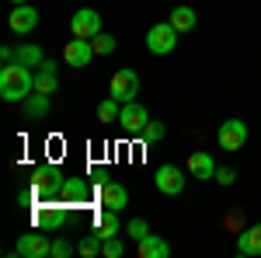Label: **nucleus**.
Instances as JSON below:
<instances>
[{"label": "nucleus", "instance_id": "6", "mask_svg": "<svg viewBox=\"0 0 261 258\" xmlns=\"http://www.w3.org/2000/svg\"><path fill=\"white\" fill-rule=\"evenodd\" d=\"M14 251L21 258H53V241L45 238L42 230H32V234H21Z\"/></svg>", "mask_w": 261, "mask_h": 258}, {"label": "nucleus", "instance_id": "31", "mask_svg": "<svg viewBox=\"0 0 261 258\" xmlns=\"http://www.w3.org/2000/svg\"><path fill=\"white\" fill-rule=\"evenodd\" d=\"M0 60H4V63H14V60H18V49L4 45V49H0Z\"/></svg>", "mask_w": 261, "mask_h": 258}, {"label": "nucleus", "instance_id": "2", "mask_svg": "<svg viewBox=\"0 0 261 258\" xmlns=\"http://www.w3.org/2000/svg\"><path fill=\"white\" fill-rule=\"evenodd\" d=\"M178 35L181 32L171 21H161V25H153V28L146 32V49H150L153 56H171L174 45H178Z\"/></svg>", "mask_w": 261, "mask_h": 258}, {"label": "nucleus", "instance_id": "4", "mask_svg": "<svg viewBox=\"0 0 261 258\" xmlns=\"http://www.w3.org/2000/svg\"><path fill=\"white\" fill-rule=\"evenodd\" d=\"M146 122H150V112L143 108L140 101H125L122 105V112H119V126L122 133H129V136H140L143 129H146Z\"/></svg>", "mask_w": 261, "mask_h": 258}, {"label": "nucleus", "instance_id": "23", "mask_svg": "<svg viewBox=\"0 0 261 258\" xmlns=\"http://www.w3.org/2000/svg\"><path fill=\"white\" fill-rule=\"evenodd\" d=\"M119 112H122V101H115L112 95L98 105V119L105 122V126H112V122H119Z\"/></svg>", "mask_w": 261, "mask_h": 258}, {"label": "nucleus", "instance_id": "20", "mask_svg": "<svg viewBox=\"0 0 261 258\" xmlns=\"http://www.w3.org/2000/svg\"><path fill=\"white\" fill-rule=\"evenodd\" d=\"M60 199L66 202V206H70V202H87V181L84 178H63Z\"/></svg>", "mask_w": 261, "mask_h": 258}, {"label": "nucleus", "instance_id": "26", "mask_svg": "<svg viewBox=\"0 0 261 258\" xmlns=\"http://www.w3.org/2000/svg\"><path fill=\"white\" fill-rule=\"evenodd\" d=\"M101 255H105V258H122V255H125V244L119 241V234L108 238V241H101Z\"/></svg>", "mask_w": 261, "mask_h": 258}, {"label": "nucleus", "instance_id": "9", "mask_svg": "<svg viewBox=\"0 0 261 258\" xmlns=\"http://www.w3.org/2000/svg\"><path fill=\"white\" fill-rule=\"evenodd\" d=\"M153 185L161 189L164 196H181V189H185V171H181L178 164H161L157 175H153Z\"/></svg>", "mask_w": 261, "mask_h": 258}, {"label": "nucleus", "instance_id": "24", "mask_svg": "<svg viewBox=\"0 0 261 258\" xmlns=\"http://www.w3.org/2000/svg\"><path fill=\"white\" fill-rule=\"evenodd\" d=\"M77 255H84V258H94V255H101V238L98 234H87V238L77 244Z\"/></svg>", "mask_w": 261, "mask_h": 258}, {"label": "nucleus", "instance_id": "19", "mask_svg": "<svg viewBox=\"0 0 261 258\" xmlns=\"http://www.w3.org/2000/svg\"><path fill=\"white\" fill-rule=\"evenodd\" d=\"M237 251H241V255H251V258L261 255V223L247 227L241 238H237Z\"/></svg>", "mask_w": 261, "mask_h": 258}, {"label": "nucleus", "instance_id": "5", "mask_svg": "<svg viewBox=\"0 0 261 258\" xmlns=\"http://www.w3.org/2000/svg\"><path fill=\"white\" fill-rule=\"evenodd\" d=\"M216 143H220V150H244V143H247V126L244 119H226L216 129Z\"/></svg>", "mask_w": 261, "mask_h": 258}, {"label": "nucleus", "instance_id": "1", "mask_svg": "<svg viewBox=\"0 0 261 258\" xmlns=\"http://www.w3.org/2000/svg\"><path fill=\"white\" fill-rule=\"evenodd\" d=\"M28 95H35V70L24 63H4L0 70V98L4 101H24Z\"/></svg>", "mask_w": 261, "mask_h": 258}, {"label": "nucleus", "instance_id": "14", "mask_svg": "<svg viewBox=\"0 0 261 258\" xmlns=\"http://www.w3.org/2000/svg\"><path fill=\"white\" fill-rule=\"evenodd\" d=\"M188 171H192V178H199V181H213L216 178V160L209 157L205 150H195L188 157Z\"/></svg>", "mask_w": 261, "mask_h": 258}, {"label": "nucleus", "instance_id": "21", "mask_svg": "<svg viewBox=\"0 0 261 258\" xmlns=\"http://www.w3.org/2000/svg\"><path fill=\"white\" fill-rule=\"evenodd\" d=\"M167 21H171L178 32H192V28L199 25V14H195L188 4H181V7H174V11H171V18H167Z\"/></svg>", "mask_w": 261, "mask_h": 258}, {"label": "nucleus", "instance_id": "13", "mask_svg": "<svg viewBox=\"0 0 261 258\" xmlns=\"http://www.w3.org/2000/svg\"><path fill=\"white\" fill-rule=\"evenodd\" d=\"M98 202L105 206V209H125L129 206V192H125V185L122 181H105L101 185V192H98Z\"/></svg>", "mask_w": 261, "mask_h": 258}, {"label": "nucleus", "instance_id": "29", "mask_svg": "<svg viewBox=\"0 0 261 258\" xmlns=\"http://www.w3.org/2000/svg\"><path fill=\"white\" fill-rule=\"evenodd\" d=\"M233 181H237L233 168H216V185H233Z\"/></svg>", "mask_w": 261, "mask_h": 258}, {"label": "nucleus", "instance_id": "32", "mask_svg": "<svg viewBox=\"0 0 261 258\" xmlns=\"http://www.w3.org/2000/svg\"><path fill=\"white\" fill-rule=\"evenodd\" d=\"M11 4H28V0H11Z\"/></svg>", "mask_w": 261, "mask_h": 258}, {"label": "nucleus", "instance_id": "18", "mask_svg": "<svg viewBox=\"0 0 261 258\" xmlns=\"http://www.w3.org/2000/svg\"><path fill=\"white\" fill-rule=\"evenodd\" d=\"M53 95H39V91H35V95H28V98L21 101V108H24V115H28V119L35 122V119H45V115H49V108H53Z\"/></svg>", "mask_w": 261, "mask_h": 258}, {"label": "nucleus", "instance_id": "17", "mask_svg": "<svg viewBox=\"0 0 261 258\" xmlns=\"http://www.w3.org/2000/svg\"><path fill=\"white\" fill-rule=\"evenodd\" d=\"M56 87H60V80H56V63L45 60L39 70H35V91H39V95H56Z\"/></svg>", "mask_w": 261, "mask_h": 258}, {"label": "nucleus", "instance_id": "11", "mask_svg": "<svg viewBox=\"0 0 261 258\" xmlns=\"http://www.w3.org/2000/svg\"><path fill=\"white\" fill-rule=\"evenodd\" d=\"M7 25H11L14 35H28V32L39 28V11H35L32 4H14V11H11Z\"/></svg>", "mask_w": 261, "mask_h": 258}, {"label": "nucleus", "instance_id": "7", "mask_svg": "<svg viewBox=\"0 0 261 258\" xmlns=\"http://www.w3.org/2000/svg\"><path fill=\"white\" fill-rule=\"evenodd\" d=\"M35 223L45 227V230H66V223H70V206L66 202H56V206H39L35 209Z\"/></svg>", "mask_w": 261, "mask_h": 258}, {"label": "nucleus", "instance_id": "27", "mask_svg": "<svg viewBox=\"0 0 261 258\" xmlns=\"http://www.w3.org/2000/svg\"><path fill=\"white\" fill-rule=\"evenodd\" d=\"M164 133H167V126H164V122H146V129H143L140 136L146 139V143H161Z\"/></svg>", "mask_w": 261, "mask_h": 258}, {"label": "nucleus", "instance_id": "25", "mask_svg": "<svg viewBox=\"0 0 261 258\" xmlns=\"http://www.w3.org/2000/svg\"><path fill=\"white\" fill-rule=\"evenodd\" d=\"M91 45H94V56H108V53H115V39H112V35H105V32L94 35Z\"/></svg>", "mask_w": 261, "mask_h": 258}, {"label": "nucleus", "instance_id": "28", "mask_svg": "<svg viewBox=\"0 0 261 258\" xmlns=\"http://www.w3.org/2000/svg\"><path fill=\"white\" fill-rule=\"evenodd\" d=\"M125 230H129V238H133V241H143L146 234H150V227H146V220H140V217L133 220V223H129Z\"/></svg>", "mask_w": 261, "mask_h": 258}, {"label": "nucleus", "instance_id": "12", "mask_svg": "<svg viewBox=\"0 0 261 258\" xmlns=\"http://www.w3.org/2000/svg\"><path fill=\"white\" fill-rule=\"evenodd\" d=\"M32 181H35V189L42 192H49V196H60V185H63V175L56 164H39L35 171H32Z\"/></svg>", "mask_w": 261, "mask_h": 258}, {"label": "nucleus", "instance_id": "30", "mask_svg": "<svg viewBox=\"0 0 261 258\" xmlns=\"http://www.w3.org/2000/svg\"><path fill=\"white\" fill-rule=\"evenodd\" d=\"M73 255V248H70V241H53V258H70Z\"/></svg>", "mask_w": 261, "mask_h": 258}, {"label": "nucleus", "instance_id": "22", "mask_svg": "<svg viewBox=\"0 0 261 258\" xmlns=\"http://www.w3.org/2000/svg\"><path fill=\"white\" fill-rule=\"evenodd\" d=\"M18 63L32 66V70H39L42 63H45V53H42L39 45H18Z\"/></svg>", "mask_w": 261, "mask_h": 258}, {"label": "nucleus", "instance_id": "8", "mask_svg": "<svg viewBox=\"0 0 261 258\" xmlns=\"http://www.w3.org/2000/svg\"><path fill=\"white\" fill-rule=\"evenodd\" d=\"M70 32H73V39H94V35H101V14L91 11V7H81L73 14V21H70Z\"/></svg>", "mask_w": 261, "mask_h": 258}, {"label": "nucleus", "instance_id": "10", "mask_svg": "<svg viewBox=\"0 0 261 258\" xmlns=\"http://www.w3.org/2000/svg\"><path fill=\"white\" fill-rule=\"evenodd\" d=\"M91 60H94V45H91V39H70L66 45H63V63H66V66L81 70V66H87Z\"/></svg>", "mask_w": 261, "mask_h": 258}, {"label": "nucleus", "instance_id": "16", "mask_svg": "<svg viewBox=\"0 0 261 258\" xmlns=\"http://www.w3.org/2000/svg\"><path fill=\"white\" fill-rule=\"evenodd\" d=\"M136 255L140 258H167L171 255V244L157 234H146L143 241H136Z\"/></svg>", "mask_w": 261, "mask_h": 258}, {"label": "nucleus", "instance_id": "15", "mask_svg": "<svg viewBox=\"0 0 261 258\" xmlns=\"http://www.w3.org/2000/svg\"><path fill=\"white\" fill-rule=\"evenodd\" d=\"M122 230V223H119V209H101L98 220H94V230L91 234H98L101 241H108V238H115Z\"/></svg>", "mask_w": 261, "mask_h": 258}, {"label": "nucleus", "instance_id": "3", "mask_svg": "<svg viewBox=\"0 0 261 258\" xmlns=\"http://www.w3.org/2000/svg\"><path fill=\"white\" fill-rule=\"evenodd\" d=\"M108 95L115 101H136V95H140V74L133 70V66H122V70H115V77H112V84H108Z\"/></svg>", "mask_w": 261, "mask_h": 258}]
</instances>
